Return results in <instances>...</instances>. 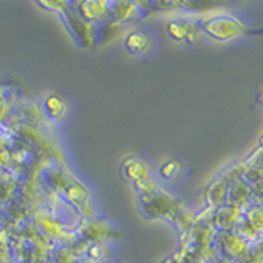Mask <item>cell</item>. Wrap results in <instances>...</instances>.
<instances>
[{"mask_svg": "<svg viewBox=\"0 0 263 263\" xmlns=\"http://www.w3.org/2000/svg\"><path fill=\"white\" fill-rule=\"evenodd\" d=\"M168 33L176 41H191L196 33V25L187 18H176L168 23Z\"/></svg>", "mask_w": 263, "mask_h": 263, "instance_id": "7a4b0ae2", "label": "cell"}, {"mask_svg": "<svg viewBox=\"0 0 263 263\" xmlns=\"http://www.w3.org/2000/svg\"><path fill=\"white\" fill-rule=\"evenodd\" d=\"M125 48L132 54H143L146 53V49L150 48V38H148L146 33L140 30L132 31L125 38Z\"/></svg>", "mask_w": 263, "mask_h": 263, "instance_id": "3957f363", "label": "cell"}, {"mask_svg": "<svg viewBox=\"0 0 263 263\" xmlns=\"http://www.w3.org/2000/svg\"><path fill=\"white\" fill-rule=\"evenodd\" d=\"M43 110H45V114L48 115L49 119H53V120L61 119L64 115V112H66L64 99L61 96H58V94L46 96L45 101H43Z\"/></svg>", "mask_w": 263, "mask_h": 263, "instance_id": "277c9868", "label": "cell"}, {"mask_svg": "<svg viewBox=\"0 0 263 263\" xmlns=\"http://www.w3.org/2000/svg\"><path fill=\"white\" fill-rule=\"evenodd\" d=\"M204 31L219 41H229L249 33L245 25L230 15H219L204 23Z\"/></svg>", "mask_w": 263, "mask_h": 263, "instance_id": "6da1fadb", "label": "cell"}]
</instances>
